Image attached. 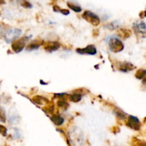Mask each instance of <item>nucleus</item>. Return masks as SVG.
<instances>
[{
	"label": "nucleus",
	"instance_id": "obj_18",
	"mask_svg": "<svg viewBox=\"0 0 146 146\" xmlns=\"http://www.w3.org/2000/svg\"><path fill=\"white\" fill-rule=\"evenodd\" d=\"M57 106H58L59 108H63V109H64V110L67 109V108H68V107L69 106V105H68V103H67L65 100L63 99L62 98H61L59 100H58V102H57Z\"/></svg>",
	"mask_w": 146,
	"mask_h": 146
},
{
	"label": "nucleus",
	"instance_id": "obj_12",
	"mask_svg": "<svg viewBox=\"0 0 146 146\" xmlns=\"http://www.w3.org/2000/svg\"><path fill=\"white\" fill-rule=\"evenodd\" d=\"M32 100L35 104L40 106H45L49 103V101L42 96H36L33 97Z\"/></svg>",
	"mask_w": 146,
	"mask_h": 146
},
{
	"label": "nucleus",
	"instance_id": "obj_4",
	"mask_svg": "<svg viewBox=\"0 0 146 146\" xmlns=\"http://www.w3.org/2000/svg\"><path fill=\"white\" fill-rule=\"evenodd\" d=\"M82 17L84 19L86 20L88 22H89L90 24L95 26V27L98 26V24H100V21H101L100 18L98 17V15H96V14L93 13L92 11H88V10L84 11Z\"/></svg>",
	"mask_w": 146,
	"mask_h": 146
},
{
	"label": "nucleus",
	"instance_id": "obj_20",
	"mask_svg": "<svg viewBox=\"0 0 146 146\" xmlns=\"http://www.w3.org/2000/svg\"><path fill=\"white\" fill-rule=\"evenodd\" d=\"M146 74V71L145 69H139L138 71H137L136 74H135V77L138 79L141 80L143 78H145Z\"/></svg>",
	"mask_w": 146,
	"mask_h": 146
},
{
	"label": "nucleus",
	"instance_id": "obj_15",
	"mask_svg": "<svg viewBox=\"0 0 146 146\" xmlns=\"http://www.w3.org/2000/svg\"><path fill=\"white\" fill-rule=\"evenodd\" d=\"M68 98L72 102L78 103L81 101V99H82V95L79 94V93H76V94L68 96Z\"/></svg>",
	"mask_w": 146,
	"mask_h": 146
},
{
	"label": "nucleus",
	"instance_id": "obj_8",
	"mask_svg": "<svg viewBox=\"0 0 146 146\" xmlns=\"http://www.w3.org/2000/svg\"><path fill=\"white\" fill-rule=\"evenodd\" d=\"M117 68L121 72L126 73L135 69V66L130 62H118Z\"/></svg>",
	"mask_w": 146,
	"mask_h": 146
},
{
	"label": "nucleus",
	"instance_id": "obj_13",
	"mask_svg": "<svg viewBox=\"0 0 146 146\" xmlns=\"http://www.w3.org/2000/svg\"><path fill=\"white\" fill-rule=\"evenodd\" d=\"M118 35L122 39H126L131 36V31L125 28H121L118 30Z\"/></svg>",
	"mask_w": 146,
	"mask_h": 146
},
{
	"label": "nucleus",
	"instance_id": "obj_1",
	"mask_svg": "<svg viewBox=\"0 0 146 146\" xmlns=\"http://www.w3.org/2000/svg\"><path fill=\"white\" fill-rule=\"evenodd\" d=\"M106 41L108 43L109 49L112 52L118 53L124 49L123 43L116 36H110L107 37Z\"/></svg>",
	"mask_w": 146,
	"mask_h": 146
},
{
	"label": "nucleus",
	"instance_id": "obj_10",
	"mask_svg": "<svg viewBox=\"0 0 146 146\" xmlns=\"http://www.w3.org/2000/svg\"><path fill=\"white\" fill-rule=\"evenodd\" d=\"M61 46V44L58 41H48L44 45V48L47 52H54L57 51Z\"/></svg>",
	"mask_w": 146,
	"mask_h": 146
},
{
	"label": "nucleus",
	"instance_id": "obj_6",
	"mask_svg": "<svg viewBox=\"0 0 146 146\" xmlns=\"http://www.w3.org/2000/svg\"><path fill=\"white\" fill-rule=\"evenodd\" d=\"M76 52L78 54H88V55H96L97 54L96 47L93 44L87 46L84 48H77Z\"/></svg>",
	"mask_w": 146,
	"mask_h": 146
},
{
	"label": "nucleus",
	"instance_id": "obj_22",
	"mask_svg": "<svg viewBox=\"0 0 146 146\" xmlns=\"http://www.w3.org/2000/svg\"><path fill=\"white\" fill-rule=\"evenodd\" d=\"M0 133H1L3 136H6V135H7V128L2 125H0Z\"/></svg>",
	"mask_w": 146,
	"mask_h": 146
},
{
	"label": "nucleus",
	"instance_id": "obj_11",
	"mask_svg": "<svg viewBox=\"0 0 146 146\" xmlns=\"http://www.w3.org/2000/svg\"><path fill=\"white\" fill-rule=\"evenodd\" d=\"M44 44V41L43 40H35V41H32V42L29 43L28 45L26 47V49L28 51H35L37 50L40 47V46H41L42 44Z\"/></svg>",
	"mask_w": 146,
	"mask_h": 146
},
{
	"label": "nucleus",
	"instance_id": "obj_17",
	"mask_svg": "<svg viewBox=\"0 0 146 146\" xmlns=\"http://www.w3.org/2000/svg\"><path fill=\"white\" fill-rule=\"evenodd\" d=\"M120 23L117 21H112L111 23H108L106 26V28L108 29H111V30H114L115 29H118V27H120Z\"/></svg>",
	"mask_w": 146,
	"mask_h": 146
},
{
	"label": "nucleus",
	"instance_id": "obj_2",
	"mask_svg": "<svg viewBox=\"0 0 146 146\" xmlns=\"http://www.w3.org/2000/svg\"><path fill=\"white\" fill-rule=\"evenodd\" d=\"M31 38V36H24L23 38L14 40L11 44V48L14 52L18 54V53L22 51V50L25 48L27 41Z\"/></svg>",
	"mask_w": 146,
	"mask_h": 146
},
{
	"label": "nucleus",
	"instance_id": "obj_24",
	"mask_svg": "<svg viewBox=\"0 0 146 146\" xmlns=\"http://www.w3.org/2000/svg\"><path fill=\"white\" fill-rule=\"evenodd\" d=\"M5 3V1L4 0H0V4H3Z\"/></svg>",
	"mask_w": 146,
	"mask_h": 146
},
{
	"label": "nucleus",
	"instance_id": "obj_3",
	"mask_svg": "<svg viewBox=\"0 0 146 146\" xmlns=\"http://www.w3.org/2000/svg\"><path fill=\"white\" fill-rule=\"evenodd\" d=\"M22 34V31L20 29L12 28L5 31L4 35V40L7 43H11L20 36Z\"/></svg>",
	"mask_w": 146,
	"mask_h": 146
},
{
	"label": "nucleus",
	"instance_id": "obj_23",
	"mask_svg": "<svg viewBox=\"0 0 146 146\" xmlns=\"http://www.w3.org/2000/svg\"><path fill=\"white\" fill-rule=\"evenodd\" d=\"M21 6L24 8H27V9H30L32 7V5L31 4V3H29V1H24L22 3H21Z\"/></svg>",
	"mask_w": 146,
	"mask_h": 146
},
{
	"label": "nucleus",
	"instance_id": "obj_19",
	"mask_svg": "<svg viewBox=\"0 0 146 146\" xmlns=\"http://www.w3.org/2000/svg\"><path fill=\"white\" fill-rule=\"evenodd\" d=\"M54 11H56V12H60L62 14H64V15H68V14H70L69 11L67 9H61L59 7H58V6L55 5L54 7Z\"/></svg>",
	"mask_w": 146,
	"mask_h": 146
},
{
	"label": "nucleus",
	"instance_id": "obj_5",
	"mask_svg": "<svg viewBox=\"0 0 146 146\" xmlns=\"http://www.w3.org/2000/svg\"><path fill=\"white\" fill-rule=\"evenodd\" d=\"M126 124L128 127H130L132 129L135 130V131H139L141 126L140 120L137 117L133 116V115H129L128 122Z\"/></svg>",
	"mask_w": 146,
	"mask_h": 146
},
{
	"label": "nucleus",
	"instance_id": "obj_9",
	"mask_svg": "<svg viewBox=\"0 0 146 146\" xmlns=\"http://www.w3.org/2000/svg\"><path fill=\"white\" fill-rule=\"evenodd\" d=\"M20 120H21V118L18 113L16 111L14 108H11L9 111V121L10 123H11L12 125H17L19 123Z\"/></svg>",
	"mask_w": 146,
	"mask_h": 146
},
{
	"label": "nucleus",
	"instance_id": "obj_21",
	"mask_svg": "<svg viewBox=\"0 0 146 146\" xmlns=\"http://www.w3.org/2000/svg\"><path fill=\"white\" fill-rule=\"evenodd\" d=\"M6 120H7V115H6L5 109L3 107L0 106V121L5 123Z\"/></svg>",
	"mask_w": 146,
	"mask_h": 146
},
{
	"label": "nucleus",
	"instance_id": "obj_14",
	"mask_svg": "<svg viewBox=\"0 0 146 146\" xmlns=\"http://www.w3.org/2000/svg\"><path fill=\"white\" fill-rule=\"evenodd\" d=\"M51 119L52 121V122L56 125H58V126H60V125H61L64 123V118L61 117L60 115H58V114H54V115H53L51 116Z\"/></svg>",
	"mask_w": 146,
	"mask_h": 146
},
{
	"label": "nucleus",
	"instance_id": "obj_16",
	"mask_svg": "<svg viewBox=\"0 0 146 146\" xmlns=\"http://www.w3.org/2000/svg\"><path fill=\"white\" fill-rule=\"evenodd\" d=\"M67 4H68V7L71 9H72L73 11H75V12H81L82 11V9H81V7L78 4H74L73 2H70V1H68Z\"/></svg>",
	"mask_w": 146,
	"mask_h": 146
},
{
	"label": "nucleus",
	"instance_id": "obj_7",
	"mask_svg": "<svg viewBox=\"0 0 146 146\" xmlns=\"http://www.w3.org/2000/svg\"><path fill=\"white\" fill-rule=\"evenodd\" d=\"M133 28L134 31L137 34H140V35H143V36H145L146 33V27L144 21H136L133 24Z\"/></svg>",
	"mask_w": 146,
	"mask_h": 146
}]
</instances>
